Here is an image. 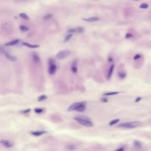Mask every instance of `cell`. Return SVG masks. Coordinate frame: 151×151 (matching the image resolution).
Segmentation results:
<instances>
[{"label": "cell", "instance_id": "6da1fadb", "mask_svg": "<svg viewBox=\"0 0 151 151\" xmlns=\"http://www.w3.org/2000/svg\"><path fill=\"white\" fill-rule=\"evenodd\" d=\"M142 125L141 122L139 121H134V122H127L125 123H121L118 125V127H123V128H135Z\"/></svg>", "mask_w": 151, "mask_h": 151}, {"label": "cell", "instance_id": "7a4b0ae2", "mask_svg": "<svg viewBox=\"0 0 151 151\" xmlns=\"http://www.w3.org/2000/svg\"><path fill=\"white\" fill-rule=\"evenodd\" d=\"M74 119L77 122H78L79 124L88 127H91L93 126V123L91 122V121L86 117H74Z\"/></svg>", "mask_w": 151, "mask_h": 151}, {"label": "cell", "instance_id": "3957f363", "mask_svg": "<svg viewBox=\"0 0 151 151\" xmlns=\"http://www.w3.org/2000/svg\"><path fill=\"white\" fill-rule=\"evenodd\" d=\"M56 71H57V66L55 65V61L52 59H49V69H48L49 74L51 75L55 74Z\"/></svg>", "mask_w": 151, "mask_h": 151}, {"label": "cell", "instance_id": "277c9868", "mask_svg": "<svg viewBox=\"0 0 151 151\" xmlns=\"http://www.w3.org/2000/svg\"><path fill=\"white\" fill-rule=\"evenodd\" d=\"M71 54V52L69 51V50H63V51H61L59 52L57 55H56V58L59 60H63V59H65L66 58H68L69 56Z\"/></svg>", "mask_w": 151, "mask_h": 151}, {"label": "cell", "instance_id": "5b68a950", "mask_svg": "<svg viewBox=\"0 0 151 151\" xmlns=\"http://www.w3.org/2000/svg\"><path fill=\"white\" fill-rule=\"evenodd\" d=\"M86 104V102H79V103H73L72 105H71L69 108H68V111H76V109L78 108H79L80 106Z\"/></svg>", "mask_w": 151, "mask_h": 151}, {"label": "cell", "instance_id": "8992f818", "mask_svg": "<svg viewBox=\"0 0 151 151\" xmlns=\"http://www.w3.org/2000/svg\"><path fill=\"white\" fill-rule=\"evenodd\" d=\"M83 32V29L82 27H77V28L69 29L68 30L69 33H82Z\"/></svg>", "mask_w": 151, "mask_h": 151}, {"label": "cell", "instance_id": "52a82bcc", "mask_svg": "<svg viewBox=\"0 0 151 151\" xmlns=\"http://www.w3.org/2000/svg\"><path fill=\"white\" fill-rule=\"evenodd\" d=\"M30 134L32 135V136H41L43 134H47V131L45 130H36V131H31Z\"/></svg>", "mask_w": 151, "mask_h": 151}, {"label": "cell", "instance_id": "ba28073f", "mask_svg": "<svg viewBox=\"0 0 151 151\" xmlns=\"http://www.w3.org/2000/svg\"><path fill=\"white\" fill-rule=\"evenodd\" d=\"M83 20L87 22H98L100 20V18L98 17H90V18H83Z\"/></svg>", "mask_w": 151, "mask_h": 151}, {"label": "cell", "instance_id": "9c48e42d", "mask_svg": "<svg viewBox=\"0 0 151 151\" xmlns=\"http://www.w3.org/2000/svg\"><path fill=\"white\" fill-rule=\"evenodd\" d=\"M32 60H33V62L35 64H39L41 61L40 57L39 56V55L36 54V53H32Z\"/></svg>", "mask_w": 151, "mask_h": 151}, {"label": "cell", "instance_id": "30bf717a", "mask_svg": "<svg viewBox=\"0 0 151 151\" xmlns=\"http://www.w3.org/2000/svg\"><path fill=\"white\" fill-rule=\"evenodd\" d=\"M71 71L72 72V73L76 74L78 72V66H77V61H74L71 66Z\"/></svg>", "mask_w": 151, "mask_h": 151}, {"label": "cell", "instance_id": "8fae6325", "mask_svg": "<svg viewBox=\"0 0 151 151\" xmlns=\"http://www.w3.org/2000/svg\"><path fill=\"white\" fill-rule=\"evenodd\" d=\"M1 144H2L5 147H8V148H10V147H13V144L10 142H9L8 140H5V139H3V140H2L1 142Z\"/></svg>", "mask_w": 151, "mask_h": 151}, {"label": "cell", "instance_id": "7c38bea8", "mask_svg": "<svg viewBox=\"0 0 151 151\" xmlns=\"http://www.w3.org/2000/svg\"><path fill=\"white\" fill-rule=\"evenodd\" d=\"M23 45L25 46V47H27L29 48H31V49H35V48H39V44H30L27 43V42H24Z\"/></svg>", "mask_w": 151, "mask_h": 151}, {"label": "cell", "instance_id": "4fadbf2b", "mask_svg": "<svg viewBox=\"0 0 151 151\" xmlns=\"http://www.w3.org/2000/svg\"><path fill=\"white\" fill-rule=\"evenodd\" d=\"M114 64H112L111 66L110 67L109 69V71H108V75H107V78L108 80H109L111 77V75L113 74V72H114Z\"/></svg>", "mask_w": 151, "mask_h": 151}, {"label": "cell", "instance_id": "5bb4252c", "mask_svg": "<svg viewBox=\"0 0 151 151\" xmlns=\"http://www.w3.org/2000/svg\"><path fill=\"white\" fill-rule=\"evenodd\" d=\"M4 55H5V57H6L8 60H10V61H16V58L14 57V56L10 55L9 53H8V52H6L4 53Z\"/></svg>", "mask_w": 151, "mask_h": 151}, {"label": "cell", "instance_id": "9a60e30c", "mask_svg": "<svg viewBox=\"0 0 151 151\" xmlns=\"http://www.w3.org/2000/svg\"><path fill=\"white\" fill-rule=\"evenodd\" d=\"M18 42H19V40H18V39H16V40H13V41H11L10 42L6 43L5 45V46H14V45H16Z\"/></svg>", "mask_w": 151, "mask_h": 151}, {"label": "cell", "instance_id": "2e32d148", "mask_svg": "<svg viewBox=\"0 0 151 151\" xmlns=\"http://www.w3.org/2000/svg\"><path fill=\"white\" fill-rule=\"evenodd\" d=\"M86 104H85V105H83L80 106L79 108H78L76 109V111H78V112H84V111H85V110L86 109Z\"/></svg>", "mask_w": 151, "mask_h": 151}, {"label": "cell", "instance_id": "e0dca14e", "mask_svg": "<svg viewBox=\"0 0 151 151\" xmlns=\"http://www.w3.org/2000/svg\"><path fill=\"white\" fill-rule=\"evenodd\" d=\"M119 92L118 91H112V92H106L104 93L103 95L104 96H111V95H116V94H118Z\"/></svg>", "mask_w": 151, "mask_h": 151}, {"label": "cell", "instance_id": "ac0fdd59", "mask_svg": "<svg viewBox=\"0 0 151 151\" xmlns=\"http://www.w3.org/2000/svg\"><path fill=\"white\" fill-rule=\"evenodd\" d=\"M118 76H119V78L121 80H122V79H124V78L126 77V73L124 72H119V74H118Z\"/></svg>", "mask_w": 151, "mask_h": 151}, {"label": "cell", "instance_id": "d6986e66", "mask_svg": "<svg viewBox=\"0 0 151 151\" xmlns=\"http://www.w3.org/2000/svg\"><path fill=\"white\" fill-rule=\"evenodd\" d=\"M134 147H136V148H141L142 147V144L139 141H135L134 142Z\"/></svg>", "mask_w": 151, "mask_h": 151}, {"label": "cell", "instance_id": "ffe728a7", "mask_svg": "<svg viewBox=\"0 0 151 151\" xmlns=\"http://www.w3.org/2000/svg\"><path fill=\"white\" fill-rule=\"evenodd\" d=\"M19 16H20L22 18H23V19H25V20H28V19H29V16H28L26 13H22L19 14Z\"/></svg>", "mask_w": 151, "mask_h": 151}, {"label": "cell", "instance_id": "44dd1931", "mask_svg": "<svg viewBox=\"0 0 151 151\" xmlns=\"http://www.w3.org/2000/svg\"><path fill=\"white\" fill-rule=\"evenodd\" d=\"M19 29H20L22 31H23V32H27V31L29 30V27H27L25 26V25H21V26L19 27Z\"/></svg>", "mask_w": 151, "mask_h": 151}, {"label": "cell", "instance_id": "7402d4cb", "mask_svg": "<svg viewBox=\"0 0 151 151\" xmlns=\"http://www.w3.org/2000/svg\"><path fill=\"white\" fill-rule=\"evenodd\" d=\"M47 99V97L46 95H41L39 97V99H38V101L39 102H42L44 100H46Z\"/></svg>", "mask_w": 151, "mask_h": 151}, {"label": "cell", "instance_id": "603a6c76", "mask_svg": "<svg viewBox=\"0 0 151 151\" xmlns=\"http://www.w3.org/2000/svg\"><path fill=\"white\" fill-rule=\"evenodd\" d=\"M44 108H35V112L36 113V114H41V113H42L44 111Z\"/></svg>", "mask_w": 151, "mask_h": 151}, {"label": "cell", "instance_id": "cb8c5ba5", "mask_svg": "<svg viewBox=\"0 0 151 151\" xmlns=\"http://www.w3.org/2000/svg\"><path fill=\"white\" fill-rule=\"evenodd\" d=\"M119 122V119H114V120H112L109 122V125H116L117 124L118 122Z\"/></svg>", "mask_w": 151, "mask_h": 151}, {"label": "cell", "instance_id": "d4e9b609", "mask_svg": "<svg viewBox=\"0 0 151 151\" xmlns=\"http://www.w3.org/2000/svg\"><path fill=\"white\" fill-rule=\"evenodd\" d=\"M52 14H47V15H46V16H44V20H48V19H50V18H52Z\"/></svg>", "mask_w": 151, "mask_h": 151}, {"label": "cell", "instance_id": "484cf974", "mask_svg": "<svg viewBox=\"0 0 151 151\" xmlns=\"http://www.w3.org/2000/svg\"><path fill=\"white\" fill-rule=\"evenodd\" d=\"M148 7H149V5H148V4H147V3H142V4L139 6V8H142V9H147V8H148Z\"/></svg>", "mask_w": 151, "mask_h": 151}, {"label": "cell", "instance_id": "4316f807", "mask_svg": "<svg viewBox=\"0 0 151 151\" xmlns=\"http://www.w3.org/2000/svg\"><path fill=\"white\" fill-rule=\"evenodd\" d=\"M72 37V33H69L68 35H66V38H65V40H64V41L65 42H66V41H69V39H71V38Z\"/></svg>", "mask_w": 151, "mask_h": 151}, {"label": "cell", "instance_id": "83f0119b", "mask_svg": "<svg viewBox=\"0 0 151 151\" xmlns=\"http://www.w3.org/2000/svg\"><path fill=\"white\" fill-rule=\"evenodd\" d=\"M66 149H67V150H75V149H76V147H75L74 145L71 144V145H67V146H66Z\"/></svg>", "mask_w": 151, "mask_h": 151}, {"label": "cell", "instance_id": "f1b7e54d", "mask_svg": "<svg viewBox=\"0 0 151 151\" xmlns=\"http://www.w3.org/2000/svg\"><path fill=\"white\" fill-rule=\"evenodd\" d=\"M133 37V35H132L131 33H127L126 35H125V39H130V38Z\"/></svg>", "mask_w": 151, "mask_h": 151}, {"label": "cell", "instance_id": "f546056e", "mask_svg": "<svg viewBox=\"0 0 151 151\" xmlns=\"http://www.w3.org/2000/svg\"><path fill=\"white\" fill-rule=\"evenodd\" d=\"M29 112H30V108H29V109H26V110H24V111H21L22 114H27V113H29Z\"/></svg>", "mask_w": 151, "mask_h": 151}, {"label": "cell", "instance_id": "4dcf8cb0", "mask_svg": "<svg viewBox=\"0 0 151 151\" xmlns=\"http://www.w3.org/2000/svg\"><path fill=\"white\" fill-rule=\"evenodd\" d=\"M140 58H141V55H139V54H137V55H136L134 56V60H137V59H139Z\"/></svg>", "mask_w": 151, "mask_h": 151}, {"label": "cell", "instance_id": "1f68e13d", "mask_svg": "<svg viewBox=\"0 0 151 151\" xmlns=\"http://www.w3.org/2000/svg\"><path fill=\"white\" fill-rule=\"evenodd\" d=\"M101 100H102L103 102H104V103H107V102H108V100H107V99H105V98H102V99H101Z\"/></svg>", "mask_w": 151, "mask_h": 151}, {"label": "cell", "instance_id": "d6a6232c", "mask_svg": "<svg viewBox=\"0 0 151 151\" xmlns=\"http://www.w3.org/2000/svg\"><path fill=\"white\" fill-rule=\"evenodd\" d=\"M141 100H142V98H141V97H137V99L135 100V102H136V103H138V102H139V101H140Z\"/></svg>", "mask_w": 151, "mask_h": 151}, {"label": "cell", "instance_id": "836d02e7", "mask_svg": "<svg viewBox=\"0 0 151 151\" xmlns=\"http://www.w3.org/2000/svg\"><path fill=\"white\" fill-rule=\"evenodd\" d=\"M124 149H125L124 147H120V148H118V149H117L116 150H117V151H120V150H124Z\"/></svg>", "mask_w": 151, "mask_h": 151}, {"label": "cell", "instance_id": "e575fe53", "mask_svg": "<svg viewBox=\"0 0 151 151\" xmlns=\"http://www.w3.org/2000/svg\"><path fill=\"white\" fill-rule=\"evenodd\" d=\"M109 61H110V62H111V61H113V59L110 58H109Z\"/></svg>", "mask_w": 151, "mask_h": 151}, {"label": "cell", "instance_id": "d590c367", "mask_svg": "<svg viewBox=\"0 0 151 151\" xmlns=\"http://www.w3.org/2000/svg\"><path fill=\"white\" fill-rule=\"evenodd\" d=\"M135 1H139V0H135Z\"/></svg>", "mask_w": 151, "mask_h": 151}, {"label": "cell", "instance_id": "8d00e7d4", "mask_svg": "<svg viewBox=\"0 0 151 151\" xmlns=\"http://www.w3.org/2000/svg\"><path fill=\"white\" fill-rule=\"evenodd\" d=\"M94 1H97V0H94Z\"/></svg>", "mask_w": 151, "mask_h": 151}]
</instances>
